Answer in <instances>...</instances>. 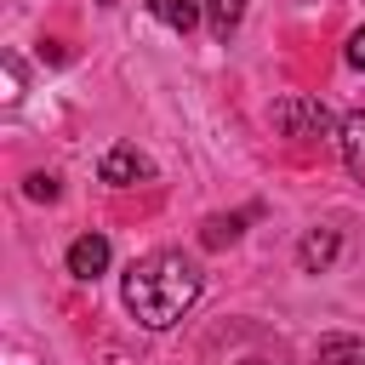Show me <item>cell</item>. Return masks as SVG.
Here are the masks:
<instances>
[{"mask_svg": "<svg viewBox=\"0 0 365 365\" xmlns=\"http://www.w3.org/2000/svg\"><path fill=\"white\" fill-rule=\"evenodd\" d=\"M120 297H125V308L143 331H165L200 302V268L182 251H148L125 268Z\"/></svg>", "mask_w": 365, "mask_h": 365, "instance_id": "6da1fadb", "label": "cell"}, {"mask_svg": "<svg viewBox=\"0 0 365 365\" xmlns=\"http://www.w3.org/2000/svg\"><path fill=\"white\" fill-rule=\"evenodd\" d=\"M274 125H279L285 137H297V143H314V137L325 143V137L342 131L319 97H279V103H274Z\"/></svg>", "mask_w": 365, "mask_h": 365, "instance_id": "7a4b0ae2", "label": "cell"}, {"mask_svg": "<svg viewBox=\"0 0 365 365\" xmlns=\"http://www.w3.org/2000/svg\"><path fill=\"white\" fill-rule=\"evenodd\" d=\"M97 171H103V182L131 188V182H148V177H154V160H148V154H137L131 143H114V148L103 154V165H97Z\"/></svg>", "mask_w": 365, "mask_h": 365, "instance_id": "3957f363", "label": "cell"}, {"mask_svg": "<svg viewBox=\"0 0 365 365\" xmlns=\"http://www.w3.org/2000/svg\"><path fill=\"white\" fill-rule=\"evenodd\" d=\"M108 268V240L103 234H80L74 245H68V274L74 279H97Z\"/></svg>", "mask_w": 365, "mask_h": 365, "instance_id": "277c9868", "label": "cell"}, {"mask_svg": "<svg viewBox=\"0 0 365 365\" xmlns=\"http://www.w3.org/2000/svg\"><path fill=\"white\" fill-rule=\"evenodd\" d=\"M331 257H336V228H308V234H302V245H297L302 274H325V268H331Z\"/></svg>", "mask_w": 365, "mask_h": 365, "instance_id": "5b68a950", "label": "cell"}, {"mask_svg": "<svg viewBox=\"0 0 365 365\" xmlns=\"http://www.w3.org/2000/svg\"><path fill=\"white\" fill-rule=\"evenodd\" d=\"M336 143H342V160H348V171H354V177L365 182V108H354V114L342 120Z\"/></svg>", "mask_w": 365, "mask_h": 365, "instance_id": "8992f818", "label": "cell"}, {"mask_svg": "<svg viewBox=\"0 0 365 365\" xmlns=\"http://www.w3.org/2000/svg\"><path fill=\"white\" fill-rule=\"evenodd\" d=\"M148 11L165 23V29H177V34H188L200 17H205V0H148Z\"/></svg>", "mask_w": 365, "mask_h": 365, "instance_id": "52a82bcc", "label": "cell"}, {"mask_svg": "<svg viewBox=\"0 0 365 365\" xmlns=\"http://www.w3.org/2000/svg\"><path fill=\"white\" fill-rule=\"evenodd\" d=\"M314 365H365V342L359 336H325Z\"/></svg>", "mask_w": 365, "mask_h": 365, "instance_id": "ba28073f", "label": "cell"}, {"mask_svg": "<svg viewBox=\"0 0 365 365\" xmlns=\"http://www.w3.org/2000/svg\"><path fill=\"white\" fill-rule=\"evenodd\" d=\"M240 17H245V0H205V23H211L217 40H228L240 29Z\"/></svg>", "mask_w": 365, "mask_h": 365, "instance_id": "9c48e42d", "label": "cell"}, {"mask_svg": "<svg viewBox=\"0 0 365 365\" xmlns=\"http://www.w3.org/2000/svg\"><path fill=\"white\" fill-rule=\"evenodd\" d=\"M240 228H245V217H211L200 240H205V245H234V240H240Z\"/></svg>", "mask_w": 365, "mask_h": 365, "instance_id": "30bf717a", "label": "cell"}, {"mask_svg": "<svg viewBox=\"0 0 365 365\" xmlns=\"http://www.w3.org/2000/svg\"><path fill=\"white\" fill-rule=\"evenodd\" d=\"M29 200H57V177L34 171V177H29Z\"/></svg>", "mask_w": 365, "mask_h": 365, "instance_id": "8fae6325", "label": "cell"}, {"mask_svg": "<svg viewBox=\"0 0 365 365\" xmlns=\"http://www.w3.org/2000/svg\"><path fill=\"white\" fill-rule=\"evenodd\" d=\"M23 97V68H17V57H6V103H17Z\"/></svg>", "mask_w": 365, "mask_h": 365, "instance_id": "7c38bea8", "label": "cell"}, {"mask_svg": "<svg viewBox=\"0 0 365 365\" xmlns=\"http://www.w3.org/2000/svg\"><path fill=\"white\" fill-rule=\"evenodd\" d=\"M348 63H354V68H365V29H354V34H348Z\"/></svg>", "mask_w": 365, "mask_h": 365, "instance_id": "4fadbf2b", "label": "cell"}, {"mask_svg": "<svg viewBox=\"0 0 365 365\" xmlns=\"http://www.w3.org/2000/svg\"><path fill=\"white\" fill-rule=\"evenodd\" d=\"M240 365H268V359H240Z\"/></svg>", "mask_w": 365, "mask_h": 365, "instance_id": "5bb4252c", "label": "cell"}]
</instances>
